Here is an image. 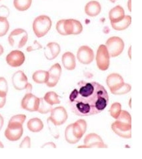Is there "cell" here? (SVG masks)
Here are the masks:
<instances>
[{
  "instance_id": "1",
  "label": "cell",
  "mask_w": 142,
  "mask_h": 159,
  "mask_svg": "<svg viewBox=\"0 0 142 159\" xmlns=\"http://www.w3.org/2000/svg\"><path fill=\"white\" fill-rule=\"evenodd\" d=\"M78 89L71 93L69 105L78 116H91L101 113L107 107L109 95L106 89L96 82L78 83Z\"/></svg>"
},
{
  "instance_id": "2",
  "label": "cell",
  "mask_w": 142,
  "mask_h": 159,
  "mask_svg": "<svg viewBox=\"0 0 142 159\" xmlns=\"http://www.w3.org/2000/svg\"><path fill=\"white\" fill-rule=\"evenodd\" d=\"M113 131L124 139L131 137V116L126 111H121L116 122L111 125Z\"/></svg>"
},
{
  "instance_id": "3",
  "label": "cell",
  "mask_w": 142,
  "mask_h": 159,
  "mask_svg": "<svg viewBox=\"0 0 142 159\" xmlns=\"http://www.w3.org/2000/svg\"><path fill=\"white\" fill-rule=\"evenodd\" d=\"M52 22L49 16L41 15L37 17L33 23V30L35 35L40 38L45 36L50 30Z\"/></svg>"
},
{
  "instance_id": "4",
  "label": "cell",
  "mask_w": 142,
  "mask_h": 159,
  "mask_svg": "<svg viewBox=\"0 0 142 159\" xmlns=\"http://www.w3.org/2000/svg\"><path fill=\"white\" fill-rule=\"evenodd\" d=\"M28 39L27 32L23 30L18 28L13 30L8 37L9 43L12 48L20 49L24 46Z\"/></svg>"
},
{
  "instance_id": "5",
  "label": "cell",
  "mask_w": 142,
  "mask_h": 159,
  "mask_svg": "<svg viewBox=\"0 0 142 159\" xmlns=\"http://www.w3.org/2000/svg\"><path fill=\"white\" fill-rule=\"evenodd\" d=\"M106 46L110 56L114 57L120 55L123 52L124 43L119 37H111L107 40Z\"/></svg>"
},
{
  "instance_id": "6",
  "label": "cell",
  "mask_w": 142,
  "mask_h": 159,
  "mask_svg": "<svg viewBox=\"0 0 142 159\" xmlns=\"http://www.w3.org/2000/svg\"><path fill=\"white\" fill-rule=\"evenodd\" d=\"M96 63L99 69L101 71H106L110 67V56L105 45H101L98 48L96 55Z\"/></svg>"
},
{
  "instance_id": "7",
  "label": "cell",
  "mask_w": 142,
  "mask_h": 159,
  "mask_svg": "<svg viewBox=\"0 0 142 159\" xmlns=\"http://www.w3.org/2000/svg\"><path fill=\"white\" fill-rule=\"evenodd\" d=\"M23 132V125L18 123L9 122L7 128L5 131V136L11 141H16L20 140Z\"/></svg>"
},
{
  "instance_id": "8",
  "label": "cell",
  "mask_w": 142,
  "mask_h": 159,
  "mask_svg": "<svg viewBox=\"0 0 142 159\" xmlns=\"http://www.w3.org/2000/svg\"><path fill=\"white\" fill-rule=\"evenodd\" d=\"M40 98L37 97L31 93L27 94L23 98L21 102L22 109L30 112H35L38 110Z\"/></svg>"
},
{
  "instance_id": "9",
  "label": "cell",
  "mask_w": 142,
  "mask_h": 159,
  "mask_svg": "<svg viewBox=\"0 0 142 159\" xmlns=\"http://www.w3.org/2000/svg\"><path fill=\"white\" fill-rule=\"evenodd\" d=\"M50 113L51 115L49 119L56 126L64 124L68 117L67 112L63 107H58L52 109Z\"/></svg>"
},
{
  "instance_id": "10",
  "label": "cell",
  "mask_w": 142,
  "mask_h": 159,
  "mask_svg": "<svg viewBox=\"0 0 142 159\" xmlns=\"http://www.w3.org/2000/svg\"><path fill=\"white\" fill-rule=\"evenodd\" d=\"M84 145L79 146L78 148H107L104 144L102 139L96 133L88 134L84 139Z\"/></svg>"
},
{
  "instance_id": "11",
  "label": "cell",
  "mask_w": 142,
  "mask_h": 159,
  "mask_svg": "<svg viewBox=\"0 0 142 159\" xmlns=\"http://www.w3.org/2000/svg\"><path fill=\"white\" fill-rule=\"evenodd\" d=\"M26 57L22 51L13 50L11 51L6 57V61L9 66L13 67H20L25 61Z\"/></svg>"
},
{
  "instance_id": "12",
  "label": "cell",
  "mask_w": 142,
  "mask_h": 159,
  "mask_svg": "<svg viewBox=\"0 0 142 159\" xmlns=\"http://www.w3.org/2000/svg\"><path fill=\"white\" fill-rule=\"evenodd\" d=\"M77 59L82 64H90L94 59L93 51L88 46L80 47L77 53Z\"/></svg>"
},
{
  "instance_id": "13",
  "label": "cell",
  "mask_w": 142,
  "mask_h": 159,
  "mask_svg": "<svg viewBox=\"0 0 142 159\" xmlns=\"http://www.w3.org/2000/svg\"><path fill=\"white\" fill-rule=\"evenodd\" d=\"M12 83L14 88L18 91L26 89L30 84L27 81V76L22 71H18L13 74Z\"/></svg>"
},
{
  "instance_id": "14",
  "label": "cell",
  "mask_w": 142,
  "mask_h": 159,
  "mask_svg": "<svg viewBox=\"0 0 142 159\" xmlns=\"http://www.w3.org/2000/svg\"><path fill=\"white\" fill-rule=\"evenodd\" d=\"M49 77L45 83L49 87H54L58 84L61 74V67L59 63H55L48 71Z\"/></svg>"
},
{
  "instance_id": "15",
  "label": "cell",
  "mask_w": 142,
  "mask_h": 159,
  "mask_svg": "<svg viewBox=\"0 0 142 159\" xmlns=\"http://www.w3.org/2000/svg\"><path fill=\"white\" fill-rule=\"evenodd\" d=\"M124 79L120 75L117 73H112L108 75L106 79L107 85L110 89L111 93L120 88L124 83Z\"/></svg>"
},
{
  "instance_id": "16",
  "label": "cell",
  "mask_w": 142,
  "mask_h": 159,
  "mask_svg": "<svg viewBox=\"0 0 142 159\" xmlns=\"http://www.w3.org/2000/svg\"><path fill=\"white\" fill-rule=\"evenodd\" d=\"M61 48L58 43L55 42L49 43L44 49V53L45 57L48 60H52L58 57L60 53Z\"/></svg>"
},
{
  "instance_id": "17",
  "label": "cell",
  "mask_w": 142,
  "mask_h": 159,
  "mask_svg": "<svg viewBox=\"0 0 142 159\" xmlns=\"http://www.w3.org/2000/svg\"><path fill=\"white\" fill-rule=\"evenodd\" d=\"M102 6L97 1H91L88 2L85 7V12L89 17H96L100 13Z\"/></svg>"
},
{
  "instance_id": "18",
  "label": "cell",
  "mask_w": 142,
  "mask_h": 159,
  "mask_svg": "<svg viewBox=\"0 0 142 159\" xmlns=\"http://www.w3.org/2000/svg\"><path fill=\"white\" fill-rule=\"evenodd\" d=\"M87 129V123L83 119H79L73 123V132L75 137L79 140L82 139Z\"/></svg>"
},
{
  "instance_id": "19",
  "label": "cell",
  "mask_w": 142,
  "mask_h": 159,
  "mask_svg": "<svg viewBox=\"0 0 142 159\" xmlns=\"http://www.w3.org/2000/svg\"><path fill=\"white\" fill-rule=\"evenodd\" d=\"M125 16L124 9L120 6H117L111 9L109 13V18L111 23H116L121 20Z\"/></svg>"
},
{
  "instance_id": "20",
  "label": "cell",
  "mask_w": 142,
  "mask_h": 159,
  "mask_svg": "<svg viewBox=\"0 0 142 159\" xmlns=\"http://www.w3.org/2000/svg\"><path fill=\"white\" fill-rule=\"evenodd\" d=\"M61 61H62L64 67L69 71L75 69V66H76L75 57L74 55L71 52H65L62 55Z\"/></svg>"
},
{
  "instance_id": "21",
  "label": "cell",
  "mask_w": 142,
  "mask_h": 159,
  "mask_svg": "<svg viewBox=\"0 0 142 159\" xmlns=\"http://www.w3.org/2000/svg\"><path fill=\"white\" fill-rule=\"evenodd\" d=\"M131 23V17L130 16H125L120 21L116 23H111L113 29L117 31H121L127 29Z\"/></svg>"
},
{
  "instance_id": "22",
  "label": "cell",
  "mask_w": 142,
  "mask_h": 159,
  "mask_svg": "<svg viewBox=\"0 0 142 159\" xmlns=\"http://www.w3.org/2000/svg\"><path fill=\"white\" fill-rule=\"evenodd\" d=\"M27 128L33 133H38L44 128V123L38 118H33L27 123Z\"/></svg>"
},
{
  "instance_id": "23",
  "label": "cell",
  "mask_w": 142,
  "mask_h": 159,
  "mask_svg": "<svg viewBox=\"0 0 142 159\" xmlns=\"http://www.w3.org/2000/svg\"><path fill=\"white\" fill-rule=\"evenodd\" d=\"M49 73L48 71H44V70H39V71H36L33 74V80L36 83L43 84L45 83L48 79Z\"/></svg>"
},
{
  "instance_id": "24",
  "label": "cell",
  "mask_w": 142,
  "mask_h": 159,
  "mask_svg": "<svg viewBox=\"0 0 142 159\" xmlns=\"http://www.w3.org/2000/svg\"><path fill=\"white\" fill-rule=\"evenodd\" d=\"M32 0H13V6L17 10L24 11L31 6Z\"/></svg>"
},
{
  "instance_id": "25",
  "label": "cell",
  "mask_w": 142,
  "mask_h": 159,
  "mask_svg": "<svg viewBox=\"0 0 142 159\" xmlns=\"http://www.w3.org/2000/svg\"><path fill=\"white\" fill-rule=\"evenodd\" d=\"M65 140L69 144H75L77 143L79 140L75 137L73 132V124H71L68 126L65 129Z\"/></svg>"
},
{
  "instance_id": "26",
  "label": "cell",
  "mask_w": 142,
  "mask_h": 159,
  "mask_svg": "<svg viewBox=\"0 0 142 159\" xmlns=\"http://www.w3.org/2000/svg\"><path fill=\"white\" fill-rule=\"evenodd\" d=\"M44 100L51 105L56 104H59L60 101L59 99V96L57 93L54 91H50L47 93L44 97Z\"/></svg>"
},
{
  "instance_id": "27",
  "label": "cell",
  "mask_w": 142,
  "mask_h": 159,
  "mask_svg": "<svg viewBox=\"0 0 142 159\" xmlns=\"http://www.w3.org/2000/svg\"><path fill=\"white\" fill-rule=\"evenodd\" d=\"M52 110V105L44 100V98H40V105L37 111L41 114H46L48 113Z\"/></svg>"
},
{
  "instance_id": "28",
  "label": "cell",
  "mask_w": 142,
  "mask_h": 159,
  "mask_svg": "<svg viewBox=\"0 0 142 159\" xmlns=\"http://www.w3.org/2000/svg\"><path fill=\"white\" fill-rule=\"evenodd\" d=\"M9 29V23L6 17L0 16V37L6 35Z\"/></svg>"
},
{
  "instance_id": "29",
  "label": "cell",
  "mask_w": 142,
  "mask_h": 159,
  "mask_svg": "<svg viewBox=\"0 0 142 159\" xmlns=\"http://www.w3.org/2000/svg\"><path fill=\"white\" fill-rule=\"evenodd\" d=\"M121 111V105L120 102H114L110 107V113L111 116L113 119H116L118 116L120 115V112Z\"/></svg>"
},
{
  "instance_id": "30",
  "label": "cell",
  "mask_w": 142,
  "mask_h": 159,
  "mask_svg": "<svg viewBox=\"0 0 142 159\" xmlns=\"http://www.w3.org/2000/svg\"><path fill=\"white\" fill-rule=\"evenodd\" d=\"M131 87L130 85H129V84L127 83H124L120 88H118L117 90L113 91L112 93L117 95H124V94H126V93H128L131 91Z\"/></svg>"
},
{
  "instance_id": "31",
  "label": "cell",
  "mask_w": 142,
  "mask_h": 159,
  "mask_svg": "<svg viewBox=\"0 0 142 159\" xmlns=\"http://www.w3.org/2000/svg\"><path fill=\"white\" fill-rule=\"evenodd\" d=\"M83 31V26L80 21L73 20V35H78Z\"/></svg>"
},
{
  "instance_id": "32",
  "label": "cell",
  "mask_w": 142,
  "mask_h": 159,
  "mask_svg": "<svg viewBox=\"0 0 142 159\" xmlns=\"http://www.w3.org/2000/svg\"><path fill=\"white\" fill-rule=\"evenodd\" d=\"M47 124H48L49 126V129L51 134L55 138V139H58L59 138V133H58V130H57L55 128L56 125H55L52 121L48 118L47 119Z\"/></svg>"
},
{
  "instance_id": "33",
  "label": "cell",
  "mask_w": 142,
  "mask_h": 159,
  "mask_svg": "<svg viewBox=\"0 0 142 159\" xmlns=\"http://www.w3.org/2000/svg\"><path fill=\"white\" fill-rule=\"evenodd\" d=\"M26 119V116L25 115H17L12 116L11 119L9 120V122H14L23 124Z\"/></svg>"
},
{
  "instance_id": "34",
  "label": "cell",
  "mask_w": 142,
  "mask_h": 159,
  "mask_svg": "<svg viewBox=\"0 0 142 159\" xmlns=\"http://www.w3.org/2000/svg\"><path fill=\"white\" fill-rule=\"evenodd\" d=\"M8 91L7 82L4 77H0V92L7 94Z\"/></svg>"
},
{
  "instance_id": "35",
  "label": "cell",
  "mask_w": 142,
  "mask_h": 159,
  "mask_svg": "<svg viewBox=\"0 0 142 159\" xmlns=\"http://www.w3.org/2000/svg\"><path fill=\"white\" fill-rule=\"evenodd\" d=\"M20 148H30L31 147V140L29 137H26L23 140L22 142L21 143Z\"/></svg>"
},
{
  "instance_id": "36",
  "label": "cell",
  "mask_w": 142,
  "mask_h": 159,
  "mask_svg": "<svg viewBox=\"0 0 142 159\" xmlns=\"http://www.w3.org/2000/svg\"><path fill=\"white\" fill-rule=\"evenodd\" d=\"M41 48H42L41 45L38 43V42L35 41L34 45H33L32 46L28 47V48H27V51H29V52H30V51H34V50H36V49H40Z\"/></svg>"
},
{
  "instance_id": "37",
  "label": "cell",
  "mask_w": 142,
  "mask_h": 159,
  "mask_svg": "<svg viewBox=\"0 0 142 159\" xmlns=\"http://www.w3.org/2000/svg\"><path fill=\"white\" fill-rule=\"evenodd\" d=\"M6 95L7 94L0 92V109L3 108L6 102Z\"/></svg>"
},
{
  "instance_id": "38",
  "label": "cell",
  "mask_w": 142,
  "mask_h": 159,
  "mask_svg": "<svg viewBox=\"0 0 142 159\" xmlns=\"http://www.w3.org/2000/svg\"><path fill=\"white\" fill-rule=\"evenodd\" d=\"M45 147H50L51 148H56V147H55V145L54 143H45L44 145L42 146V148H44Z\"/></svg>"
},
{
  "instance_id": "39",
  "label": "cell",
  "mask_w": 142,
  "mask_h": 159,
  "mask_svg": "<svg viewBox=\"0 0 142 159\" xmlns=\"http://www.w3.org/2000/svg\"><path fill=\"white\" fill-rule=\"evenodd\" d=\"M3 123H4L3 118L2 117V116L1 115H0V130H2V127H3Z\"/></svg>"
},
{
  "instance_id": "40",
  "label": "cell",
  "mask_w": 142,
  "mask_h": 159,
  "mask_svg": "<svg viewBox=\"0 0 142 159\" xmlns=\"http://www.w3.org/2000/svg\"><path fill=\"white\" fill-rule=\"evenodd\" d=\"M3 48L2 47V45H0V55H2L3 53Z\"/></svg>"
},
{
  "instance_id": "41",
  "label": "cell",
  "mask_w": 142,
  "mask_h": 159,
  "mask_svg": "<svg viewBox=\"0 0 142 159\" xmlns=\"http://www.w3.org/2000/svg\"><path fill=\"white\" fill-rule=\"evenodd\" d=\"M127 5H128L129 10L131 11V0H129V2H128V3H127Z\"/></svg>"
},
{
  "instance_id": "42",
  "label": "cell",
  "mask_w": 142,
  "mask_h": 159,
  "mask_svg": "<svg viewBox=\"0 0 142 159\" xmlns=\"http://www.w3.org/2000/svg\"><path fill=\"white\" fill-rule=\"evenodd\" d=\"M4 147H3V144H2V142H0V148H3Z\"/></svg>"
},
{
  "instance_id": "43",
  "label": "cell",
  "mask_w": 142,
  "mask_h": 159,
  "mask_svg": "<svg viewBox=\"0 0 142 159\" xmlns=\"http://www.w3.org/2000/svg\"><path fill=\"white\" fill-rule=\"evenodd\" d=\"M129 56H130V57L131 58V48H130V50H129Z\"/></svg>"
},
{
  "instance_id": "44",
  "label": "cell",
  "mask_w": 142,
  "mask_h": 159,
  "mask_svg": "<svg viewBox=\"0 0 142 159\" xmlns=\"http://www.w3.org/2000/svg\"><path fill=\"white\" fill-rule=\"evenodd\" d=\"M110 1L112 3H115L116 1H117V0H110Z\"/></svg>"
},
{
  "instance_id": "45",
  "label": "cell",
  "mask_w": 142,
  "mask_h": 159,
  "mask_svg": "<svg viewBox=\"0 0 142 159\" xmlns=\"http://www.w3.org/2000/svg\"><path fill=\"white\" fill-rule=\"evenodd\" d=\"M0 1H2V0H0Z\"/></svg>"
}]
</instances>
